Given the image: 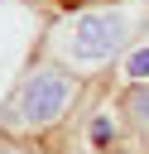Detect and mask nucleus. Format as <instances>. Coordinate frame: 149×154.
Listing matches in <instances>:
<instances>
[{
    "mask_svg": "<svg viewBox=\"0 0 149 154\" xmlns=\"http://www.w3.org/2000/svg\"><path fill=\"white\" fill-rule=\"evenodd\" d=\"M19 63V48H10V43H0V116H5V101H10V91H14V82L5 77L10 67Z\"/></svg>",
    "mask_w": 149,
    "mask_h": 154,
    "instance_id": "nucleus-3",
    "label": "nucleus"
},
{
    "mask_svg": "<svg viewBox=\"0 0 149 154\" xmlns=\"http://www.w3.org/2000/svg\"><path fill=\"white\" fill-rule=\"evenodd\" d=\"M72 101H77L72 67L58 63V58H43V63H34V67L19 72V82H14L10 101H5L0 125L10 135H43V130L62 125V116L72 111Z\"/></svg>",
    "mask_w": 149,
    "mask_h": 154,
    "instance_id": "nucleus-2",
    "label": "nucleus"
},
{
    "mask_svg": "<svg viewBox=\"0 0 149 154\" xmlns=\"http://www.w3.org/2000/svg\"><path fill=\"white\" fill-rule=\"evenodd\" d=\"M125 77H130L135 87H139V82H149V43H144V48H135V53L125 58Z\"/></svg>",
    "mask_w": 149,
    "mask_h": 154,
    "instance_id": "nucleus-4",
    "label": "nucleus"
},
{
    "mask_svg": "<svg viewBox=\"0 0 149 154\" xmlns=\"http://www.w3.org/2000/svg\"><path fill=\"white\" fill-rule=\"evenodd\" d=\"M111 135H115V120H106V116H96V120H91V140H96V144H106Z\"/></svg>",
    "mask_w": 149,
    "mask_h": 154,
    "instance_id": "nucleus-6",
    "label": "nucleus"
},
{
    "mask_svg": "<svg viewBox=\"0 0 149 154\" xmlns=\"http://www.w3.org/2000/svg\"><path fill=\"white\" fill-rule=\"evenodd\" d=\"M0 154H29V149H19V144H0Z\"/></svg>",
    "mask_w": 149,
    "mask_h": 154,
    "instance_id": "nucleus-7",
    "label": "nucleus"
},
{
    "mask_svg": "<svg viewBox=\"0 0 149 154\" xmlns=\"http://www.w3.org/2000/svg\"><path fill=\"white\" fill-rule=\"evenodd\" d=\"M130 111L139 116V125H149V82H139V87H135V96H130Z\"/></svg>",
    "mask_w": 149,
    "mask_h": 154,
    "instance_id": "nucleus-5",
    "label": "nucleus"
},
{
    "mask_svg": "<svg viewBox=\"0 0 149 154\" xmlns=\"http://www.w3.org/2000/svg\"><path fill=\"white\" fill-rule=\"evenodd\" d=\"M139 29V5L135 0H111V5H91L77 10L72 19H62L53 29V58L67 67H106L111 58H120L130 48Z\"/></svg>",
    "mask_w": 149,
    "mask_h": 154,
    "instance_id": "nucleus-1",
    "label": "nucleus"
}]
</instances>
